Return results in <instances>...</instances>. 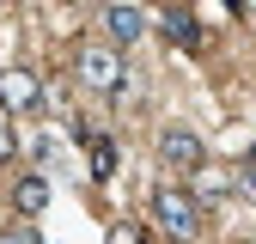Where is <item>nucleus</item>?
<instances>
[{
    "label": "nucleus",
    "instance_id": "7",
    "mask_svg": "<svg viewBox=\"0 0 256 244\" xmlns=\"http://www.w3.org/2000/svg\"><path fill=\"white\" fill-rule=\"evenodd\" d=\"M12 202H18V214H43V208H49V183H43L37 171H30V177H18Z\"/></svg>",
    "mask_w": 256,
    "mask_h": 244
},
{
    "label": "nucleus",
    "instance_id": "2",
    "mask_svg": "<svg viewBox=\"0 0 256 244\" xmlns=\"http://www.w3.org/2000/svg\"><path fill=\"white\" fill-rule=\"evenodd\" d=\"M80 86L86 92H122V55L110 49V43H86L80 49Z\"/></svg>",
    "mask_w": 256,
    "mask_h": 244
},
{
    "label": "nucleus",
    "instance_id": "4",
    "mask_svg": "<svg viewBox=\"0 0 256 244\" xmlns=\"http://www.w3.org/2000/svg\"><path fill=\"white\" fill-rule=\"evenodd\" d=\"M0 98H6L12 110H37L43 104V86H37L30 68H12V74H0Z\"/></svg>",
    "mask_w": 256,
    "mask_h": 244
},
{
    "label": "nucleus",
    "instance_id": "11",
    "mask_svg": "<svg viewBox=\"0 0 256 244\" xmlns=\"http://www.w3.org/2000/svg\"><path fill=\"white\" fill-rule=\"evenodd\" d=\"M104 244H146V238H140V232H134V226H128V220H116V226H110V238H104Z\"/></svg>",
    "mask_w": 256,
    "mask_h": 244
},
{
    "label": "nucleus",
    "instance_id": "3",
    "mask_svg": "<svg viewBox=\"0 0 256 244\" xmlns=\"http://www.w3.org/2000/svg\"><path fill=\"white\" fill-rule=\"evenodd\" d=\"M158 159H165L171 171H202L208 146H202V134H196V128H183V122H171V128L158 134Z\"/></svg>",
    "mask_w": 256,
    "mask_h": 244
},
{
    "label": "nucleus",
    "instance_id": "1",
    "mask_svg": "<svg viewBox=\"0 0 256 244\" xmlns=\"http://www.w3.org/2000/svg\"><path fill=\"white\" fill-rule=\"evenodd\" d=\"M152 220L165 226L171 238H196V226H202V202L183 190V183H165V190H152Z\"/></svg>",
    "mask_w": 256,
    "mask_h": 244
},
{
    "label": "nucleus",
    "instance_id": "5",
    "mask_svg": "<svg viewBox=\"0 0 256 244\" xmlns=\"http://www.w3.org/2000/svg\"><path fill=\"white\" fill-rule=\"evenodd\" d=\"M104 30H110V43H140L146 37V18H140V6H104Z\"/></svg>",
    "mask_w": 256,
    "mask_h": 244
},
{
    "label": "nucleus",
    "instance_id": "12",
    "mask_svg": "<svg viewBox=\"0 0 256 244\" xmlns=\"http://www.w3.org/2000/svg\"><path fill=\"white\" fill-rule=\"evenodd\" d=\"M244 6H256V0H244Z\"/></svg>",
    "mask_w": 256,
    "mask_h": 244
},
{
    "label": "nucleus",
    "instance_id": "9",
    "mask_svg": "<svg viewBox=\"0 0 256 244\" xmlns=\"http://www.w3.org/2000/svg\"><path fill=\"white\" fill-rule=\"evenodd\" d=\"M0 244H43V232L18 220V226H6V232H0Z\"/></svg>",
    "mask_w": 256,
    "mask_h": 244
},
{
    "label": "nucleus",
    "instance_id": "10",
    "mask_svg": "<svg viewBox=\"0 0 256 244\" xmlns=\"http://www.w3.org/2000/svg\"><path fill=\"white\" fill-rule=\"evenodd\" d=\"M232 190H238V196H250V202H256V159H250V165H238V171H232Z\"/></svg>",
    "mask_w": 256,
    "mask_h": 244
},
{
    "label": "nucleus",
    "instance_id": "6",
    "mask_svg": "<svg viewBox=\"0 0 256 244\" xmlns=\"http://www.w3.org/2000/svg\"><path fill=\"white\" fill-rule=\"evenodd\" d=\"M158 24H165V37H171L177 49H202V24H196V12H183V6H171V12L158 18Z\"/></svg>",
    "mask_w": 256,
    "mask_h": 244
},
{
    "label": "nucleus",
    "instance_id": "8",
    "mask_svg": "<svg viewBox=\"0 0 256 244\" xmlns=\"http://www.w3.org/2000/svg\"><path fill=\"white\" fill-rule=\"evenodd\" d=\"M92 177H98V183L116 177V146H110L104 134H92Z\"/></svg>",
    "mask_w": 256,
    "mask_h": 244
}]
</instances>
